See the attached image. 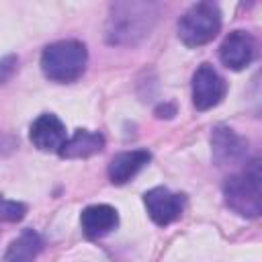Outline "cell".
<instances>
[{"label": "cell", "instance_id": "9a60e30c", "mask_svg": "<svg viewBox=\"0 0 262 262\" xmlns=\"http://www.w3.org/2000/svg\"><path fill=\"white\" fill-rule=\"evenodd\" d=\"M16 63H18V59L14 55H8V57H2L0 59V82L8 80L12 76V72L16 70Z\"/></svg>", "mask_w": 262, "mask_h": 262}, {"label": "cell", "instance_id": "5b68a950", "mask_svg": "<svg viewBox=\"0 0 262 262\" xmlns=\"http://www.w3.org/2000/svg\"><path fill=\"white\" fill-rule=\"evenodd\" d=\"M227 92L223 76L211 66L201 63L192 74V104L196 111H209L217 106Z\"/></svg>", "mask_w": 262, "mask_h": 262}, {"label": "cell", "instance_id": "8fae6325", "mask_svg": "<svg viewBox=\"0 0 262 262\" xmlns=\"http://www.w3.org/2000/svg\"><path fill=\"white\" fill-rule=\"evenodd\" d=\"M151 160V154L147 149H131V151H121L117 154L111 162H108V178L113 184H125L129 182L133 176H137V172L141 168H145Z\"/></svg>", "mask_w": 262, "mask_h": 262}, {"label": "cell", "instance_id": "5bb4252c", "mask_svg": "<svg viewBox=\"0 0 262 262\" xmlns=\"http://www.w3.org/2000/svg\"><path fill=\"white\" fill-rule=\"evenodd\" d=\"M27 215V205L20 201H10L4 194H0V221H20Z\"/></svg>", "mask_w": 262, "mask_h": 262}, {"label": "cell", "instance_id": "ba28073f", "mask_svg": "<svg viewBox=\"0 0 262 262\" xmlns=\"http://www.w3.org/2000/svg\"><path fill=\"white\" fill-rule=\"evenodd\" d=\"M254 55H256V41L248 31H231L219 47V57L223 66L229 70H244L246 66L252 63Z\"/></svg>", "mask_w": 262, "mask_h": 262}, {"label": "cell", "instance_id": "9c48e42d", "mask_svg": "<svg viewBox=\"0 0 262 262\" xmlns=\"http://www.w3.org/2000/svg\"><path fill=\"white\" fill-rule=\"evenodd\" d=\"M29 139L41 151H59L68 135H66V127L59 121V117H55L53 113H43L31 123Z\"/></svg>", "mask_w": 262, "mask_h": 262}, {"label": "cell", "instance_id": "7c38bea8", "mask_svg": "<svg viewBox=\"0 0 262 262\" xmlns=\"http://www.w3.org/2000/svg\"><path fill=\"white\" fill-rule=\"evenodd\" d=\"M102 147H104L102 133L90 131V129H76L74 135L63 141L57 154L66 160H80V158H90L94 154H100Z\"/></svg>", "mask_w": 262, "mask_h": 262}, {"label": "cell", "instance_id": "6da1fadb", "mask_svg": "<svg viewBox=\"0 0 262 262\" xmlns=\"http://www.w3.org/2000/svg\"><path fill=\"white\" fill-rule=\"evenodd\" d=\"M160 6L154 2H117L111 6L104 37L111 45H137L149 35Z\"/></svg>", "mask_w": 262, "mask_h": 262}, {"label": "cell", "instance_id": "277c9868", "mask_svg": "<svg viewBox=\"0 0 262 262\" xmlns=\"http://www.w3.org/2000/svg\"><path fill=\"white\" fill-rule=\"evenodd\" d=\"M219 29L221 10L215 2H196L178 20V37L186 47H201L213 41Z\"/></svg>", "mask_w": 262, "mask_h": 262}, {"label": "cell", "instance_id": "7a4b0ae2", "mask_svg": "<svg viewBox=\"0 0 262 262\" xmlns=\"http://www.w3.org/2000/svg\"><path fill=\"white\" fill-rule=\"evenodd\" d=\"M225 205L248 219H254L262 213V174L260 160L250 162L242 172L231 174L223 182Z\"/></svg>", "mask_w": 262, "mask_h": 262}, {"label": "cell", "instance_id": "8992f818", "mask_svg": "<svg viewBox=\"0 0 262 262\" xmlns=\"http://www.w3.org/2000/svg\"><path fill=\"white\" fill-rule=\"evenodd\" d=\"M143 203H145V209L154 223L170 225L172 221L180 219L186 199H184V194L172 192L166 186H154L143 194Z\"/></svg>", "mask_w": 262, "mask_h": 262}, {"label": "cell", "instance_id": "52a82bcc", "mask_svg": "<svg viewBox=\"0 0 262 262\" xmlns=\"http://www.w3.org/2000/svg\"><path fill=\"white\" fill-rule=\"evenodd\" d=\"M211 154L217 166H231L246 160L248 139L237 135L231 127L217 125L211 133Z\"/></svg>", "mask_w": 262, "mask_h": 262}, {"label": "cell", "instance_id": "4fadbf2b", "mask_svg": "<svg viewBox=\"0 0 262 262\" xmlns=\"http://www.w3.org/2000/svg\"><path fill=\"white\" fill-rule=\"evenodd\" d=\"M43 250V239L35 229H23L18 237H14L6 252L4 262H35Z\"/></svg>", "mask_w": 262, "mask_h": 262}, {"label": "cell", "instance_id": "30bf717a", "mask_svg": "<svg viewBox=\"0 0 262 262\" xmlns=\"http://www.w3.org/2000/svg\"><path fill=\"white\" fill-rule=\"evenodd\" d=\"M80 225H82V233L88 239H98V237H104L106 233H111L113 229H117L119 213L115 207L104 205V203L90 205L82 211Z\"/></svg>", "mask_w": 262, "mask_h": 262}, {"label": "cell", "instance_id": "3957f363", "mask_svg": "<svg viewBox=\"0 0 262 262\" xmlns=\"http://www.w3.org/2000/svg\"><path fill=\"white\" fill-rule=\"evenodd\" d=\"M88 63V51L82 41L63 39L47 45L41 53V70L45 78L59 84L76 82Z\"/></svg>", "mask_w": 262, "mask_h": 262}]
</instances>
